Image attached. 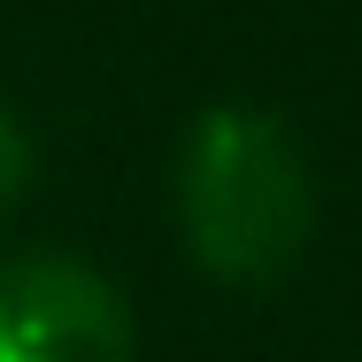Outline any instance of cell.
Returning <instances> with one entry per match:
<instances>
[{
  "instance_id": "obj_1",
  "label": "cell",
  "mask_w": 362,
  "mask_h": 362,
  "mask_svg": "<svg viewBox=\"0 0 362 362\" xmlns=\"http://www.w3.org/2000/svg\"><path fill=\"white\" fill-rule=\"evenodd\" d=\"M177 247L216 286H278L316 239L308 146L262 100H216L185 124L170 170Z\"/></svg>"
},
{
  "instance_id": "obj_3",
  "label": "cell",
  "mask_w": 362,
  "mask_h": 362,
  "mask_svg": "<svg viewBox=\"0 0 362 362\" xmlns=\"http://www.w3.org/2000/svg\"><path fill=\"white\" fill-rule=\"evenodd\" d=\"M31 177H39V139H31V124L0 100V223L31 201Z\"/></svg>"
},
{
  "instance_id": "obj_2",
  "label": "cell",
  "mask_w": 362,
  "mask_h": 362,
  "mask_svg": "<svg viewBox=\"0 0 362 362\" xmlns=\"http://www.w3.org/2000/svg\"><path fill=\"white\" fill-rule=\"evenodd\" d=\"M0 362H139V316L100 262L23 247L0 262Z\"/></svg>"
}]
</instances>
